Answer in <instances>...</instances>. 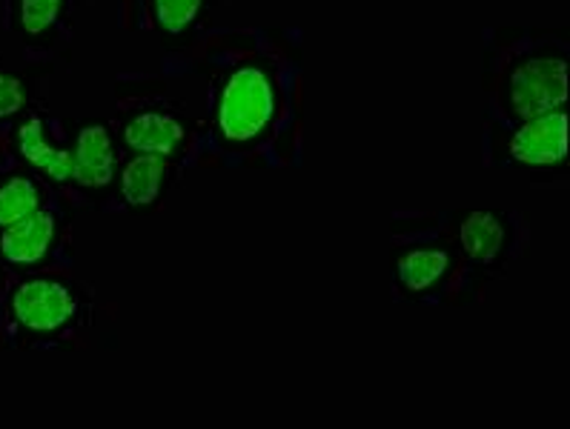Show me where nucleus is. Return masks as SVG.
<instances>
[{"instance_id":"obj_9","label":"nucleus","mask_w":570,"mask_h":429,"mask_svg":"<svg viewBox=\"0 0 570 429\" xmlns=\"http://www.w3.org/2000/svg\"><path fill=\"white\" fill-rule=\"evenodd\" d=\"M459 241H462L464 256L476 263L497 261L504 247V223L499 214L488 209H476L459 227Z\"/></svg>"},{"instance_id":"obj_13","label":"nucleus","mask_w":570,"mask_h":429,"mask_svg":"<svg viewBox=\"0 0 570 429\" xmlns=\"http://www.w3.org/2000/svg\"><path fill=\"white\" fill-rule=\"evenodd\" d=\"M204 0H153L155 23L169 34H181L198 18Z\"/></svg>"},{"instance_id":"obj_10","label":"nucleus","mask_w":570,"mask_h":429,"mask_svg":"<svg viewBox=\"0 0 570 429\" xmlns=\"http://www.w3.org/2000/svg\"><path fill=\"white\" fill-rule=\"evenodd\" d=\"M167 181V158L158 154H135L121 172V194L129 207H149L161 194Z\"/></svg>"},{"instance_id":"obj_1","label":"nucleus","mask_w":570,"mask_h":429,"mask_svg":"<svg viewBox=\"0 0 570 429\" xmlns=\"http://www.w3.org/2000/svg\"><path fill=\"white\" fill-rule=\"evenodd\" d=\"M275 112V89L267 74L255 67H242L229 74L218 98V129L227 141L247 143L267 129Z\"/></svg>"},{"instance_id":"obj_14","label":"nucleus","mask_w":570,"mask_h":429,"mask_svg":"<svg viewBox=\"0 0 570 429\" xmlns=\"http://www.w3.org/2000/svg\"><path fill=\"white\" fill-rule=\"evenodd\" d=\"M63 0H18V21L27 34H43L55 27Z\"/></svg>"},{"instance_id":"obj_4","label":"nucleus","mask_w":570,"mask_h":429,"mask_svg":"<svg viewBox=\"0 0 570 429\" xmlns=\"http://www.w3.org/2000/svg\"><path fill=\"white\" fill-rule=\"evenodd\" d=\"M510 154L522 167H557L568 154V114L564 109L537 114L519 127Z\"/></svg>"},{"instance_id":"obj_11","label":"nucleus","mask_w":570,"mask_h":429,"mask_svg":"<svg viewBox=\"0 0 570 429\" xmlns=\"http://www.w3.org/2000/svg\"><path fill=\"white\" fill-rule=\"evenodd\" d=\"M450 267V258L448 252L442 249H433V247H419V249H410L399 258L396 263V278H399V287L410 296H422L428 289L436 287L439 281L444 278Z\"/></svg>"},{"instance_id":"obj_6","label":"nucleus","mask_w":570,"mask_h":429,"mask_svg":"<svg viewBox=\"0 0 570 429\" xmlns=\"http://www.w3.org/2000/svg\"><path fill=\"white\" fill-rule=\"evenodd\" d=\"M115 174L112 134L101 123H89L78 132L72 149V181L83 189H104Z\"/></svg>"},{"instance_id":"obj_5","label":"nucleus","mask_w":570,"mask_h":429,"mask_svg":"<svg viewBox=\"0 0 570 429\" xmlns=\"http://www.w3.org/2000/svg\"><path fill=\"white\" fill-rule=\"evenodd\" d=\"M58 223L55 214L47 209H38L23 221L12 223L0 236V258L12 267H35L52 252Z\"/></svg>"},{"instance_id":"obj_15","label":"nucleus","mask_w":570,"mask_h":429,"mask_svg":"<svg viewBox=\"0 0 570 429\" xmlns=\"http://www.w3.org/2000/svg\"><path fill=\"white\" fill-rule=\"evenodd\" d=\"M23 107H27V89H23V83L12 78V74L0 72V121L18 114Z\"/></svg>"},{"instance_id":"obj_3","label":"nucleus","mask_w":570,"mask_h":429,"mask_svg":"<svg viewBox=\"0 0 570 429\" xmlns=\"http://www.w3.org/2000/svg\"><path fill=\"white\" fill-rule=\"evenodd\" d=\"M508 94L522 121L562 109L568 101V63L564 58H528L510 74Z\"/></svg>"},{"instance_id":"obj_8","label":"nucleus","mask_w":570,"mask_h":429,"mask_svg":"<svg viewBox=\"0 0 570 429\" xmlns=\"http://www.w3.org/2000/svg\"><path fill=\"white\" fill-rule=\"evenodd\" d=\"M18 152H21L23 161L47 174L49 181L67 183L72 178V152L47 141V129H43L41 118H32L18 129Z\"/></svg>"},{"instance_id":"obj_12","label":"nucleus","mask_w":570,"mask_h":429,"mask_svg":"<svg viewBox=\"0 0 570 429\" xmlns=\"http://www.w3.org/2000/svg\"><path fill=\"white\" fill-rule=\"evenodd\" d=\"M41 209V189L27 174H12L0 183V229L23 221Z\"/></svg>"},{"instance_id":"obj_2","label":"nucleus","mask_w":570,"mask_h":429,"mask_svg":"<svg viewBox=\"0 0 570 429\" xmlns=\"http://www.w3.org/2000/svg\"><path fill=\"white\" fill-rule=\"evenodd\" d=\"M75 316H78V296L61 278H27L9 296V318L32 336L61 332L75 321Z\"/></svg>"},{"instance_id":"obj_7","label":"nucleus","mask_w":570,"mask_h":429,"mask_svg":"<svg viewBox=\"0 0 570 429\" xmlns=\"http://www.w3.org/2000/svg\"><path fill=\"white\" fill-rule=\"evenodd\" d=\"M187 132L173 114L164 112H141L135 114L132 121L124 127V143L135 149L138 154H158V158H169L178 152Z\"/></svg>"}]
</instances>
